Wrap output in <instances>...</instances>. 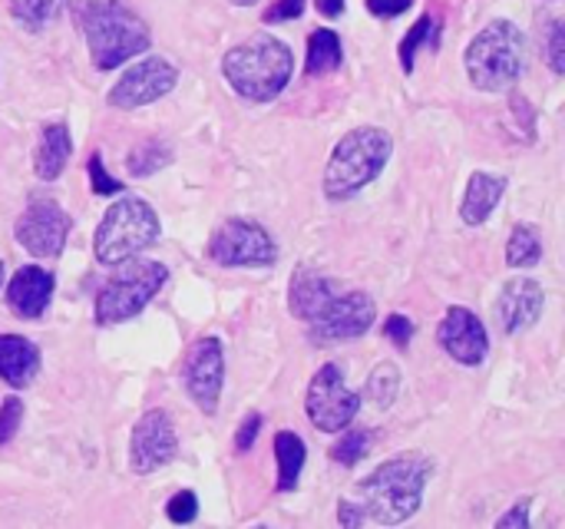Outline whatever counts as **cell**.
<instances>
[{
    "label": "cell",
    "instance_id": "obj_1",
    "mask_svg": "<svg viewBox=\"0 0 565 529\" xmlns=\"http://www.w3.org/2000/svg\"><path fill=\"white\" fill-rule=\"evenodd\" d=\"M430 461L424 457H394L381 464L374 474H367L351 500L364 514V523H381V527H401L417 517L424 504V490L430 484Z\"/></svg>",
    "mask_w": 565,
    "mask_h": 529
},
{
    "label": "cell",
    "instance_id": "obj_2",
    "mask_svg": "<svg viewBox=\"0 0 565 529\" xmlns=\"http://www.w3.org/2000/svg\"><path fill=\"white\" fill-rule=\"evenodd\" d=\"M222 76L248 103H271L295 76V53L271 33H255L222 56Z\"/></svg>",
    "mask_w": 565,
    "mask_h": 529
},
{
    "label": "cell",
    "instance_id": "obj_3",
    "mask_svg": "<svg viewBox=\"0 0 565 529\" xmlns=\"http://www.w3.org/2000/svg\"><path fill=\"white\" fill-rule=\"evenodd\" d=\"M79 27L96 70H116L152 46V33L129 0H83Z\"/></svg>",
    "mask_w": 565,
    "mask_h": 529
},
{
    "label": "cell",
    "instance_id": "obj_4",
    "mask_svg": "<svg viewBox=\"0 0 565 529\" xmlns=\"http://www.w3.org/2000/svg\"><path fill=\"white\" fill-rule=\"evenodd\" d=\"M394 152V139L381 126H358L338 139L324 169V195L331 202L354 199L364 186H371Z\"/></svg>",
    "mask_w": 565,
    "mask_h": 529
},
{
    "label": "cell",
    "instance_id": "obj_5",
    "mask_svg": "<svg viewBox=\"0 0 565 529\" xmlns=\"http://www.w3.org/2000/svg\"><path fill=\"white\" fill-rule=\"evenodd\" d=\"M463 66L480 93H507L526 66V36L513 20H490L467 46Z\"/></svg>",
    "mask_w": 565,
    "mask_h": 529
},
{
    "label": "cell",
    "instance_id": "obj_6",
    "mask_svg": "<svg viewBox=\"0 0 565 529\" xmlns=\"http://www.w3.org/2000/svg\"><path fill=\"white\" fill-rule=\"evenodd\" d=\"M159 232H162L159 215L146 199H139V195L116 199L96 225L93 255L99 265L113 268L116 262L142 255L146 248H152L159 242Z\"/></svg>",
    "mask_w": 565,
    "mask_h": 529
},
{
    "label": "cell",
    "instance_id": "obj_7",
    "mask_svg": "<svg viewBox=\"0 0 565 529\" xmlns=\"http://www.w3.org/2000/svg\"><path fill=\"white\" fill-rule=\"evenodd\" d=\"M113 268H116V275L109 282H103V288L96 292V305H93V318L103 328L132 321L169 282V268L162 262H149L139 255L122 258Z\"/></svg>",
    "mask_w": 565,
    "mask_h": 529
},
{
    "label": "cell",
    "instance_id": "obj_8",
    "mask_svg": "<svg viewBox=\"0 0 565 529\" xmlns=\"http://www.w3.org/2000/svg\"><path fill=\"white\" fill-rule=\"evenodd\" d=\"M209 258L222 268H268L278 262V245L262 222L232 215L212 232Z\"/></svg>",
    "mask_w": 565,
    "mask_h": 529
},
{
    "label": "cell",
    "instance_id": "obj_9",
    "mask_svg": "<svg viewBox=\"0 0 565 529\" xmlns=\"http://www.w3.org/2000/svg\"><path fill=\"white\" fill-rule=\"evenodd\" d=\"M377 305L367 292L361 288H341L311 321H308V338L315 348H328L338 341H354L364 338L374 328Z\"/></svg>",
    "mask_w": 565,
    "mask_h": 529
},
{
    "label": "cell",
    "instance_id": "obj_10",
    "mask_svg": "<svg viewBox=\"0 0 565 529\" xmlns=\"http://www.w3.org/2000/svg\"><path fill=\"white\" fill-rule=\"evenodd\" d=\"M361 411V394H354L344 384V374L338 364H324L315 371L308 394H305V414L321 434H338L354 424Z\"/></svg>",
    "mask_w": 565,
    "mask_h": 529
},
{
    "label": "cell",
    "instance_id": "obj_11",
    "mask_svg": "<svg viewBox=\"0 0 565 529\" xmlns=\"http://www.w3.org/2000/svg\"><path fill=\"white\" fill-rule=\"evenodd\" d=\"M179 83V66L169 63L166 56H142L139 63H132L106 93V103L113 109H139L149 106L162 96H169Z\"/></svg>",
    "mask_w": 565,
    "mask_h": 529
},
{
    "label": "cell",
    "instance_id": "obj_12",
    "mask_svg": "<svg viewBox=\"0 0 565 529\" xmlns=\"http://www.w3.org/2000/svg\"><path fill=\"white\" fill-rule=\"evenodd\" d=\"M175 454H179V434L169 411L162 408L146 411L129 434V470L136 477H149L159 467L172 464Z\"/></svg>",
    "mask_w": 565,
    "mask_h": 529
},
{
    "label": "cell",
    "instance_id": "obj_13",
    "mask_svg": "<svg viewBox=\"0 0 565 529\" xmlns=\"http://www.w3.org/2000/svg\"><path fill=\"white\" fill-rule=\"evenodd\" d=\"M182 381H185V391H189L192 404L202 414L218 411V398H222V388H225V348H222V341L215 335H205L189 348Z\"/></svg>",
    "mask_w": 565,
    "mask_h": 529
},
{
    "label": "cell",
    "instance_id": "obj_14",
    "mask_svg": "<svg viewBox=\"0 0 565 529\" xmlns=\"http://www.w3.org/2000/svg\"><path fill=\"white\" fill-rule=\"evenodd\" d=\"M73 219L53 199H36L17 219V242L33 258H56L66 248Z\"/></svg>",
    "mask_w": 565,
    "mask_h": 529
},
{
    "label": "cell",
    "instance_id": "obj_15",
    "mask_svg": "<svg viewBox=\"0 0 565 529\" xmlns=\"http://www.w3.org/2000/svg\"><path fill=\"white\" fill-rule=\"evenodd\" d=\"M437 341L440 348L463 368H477L487 361V351H490V335H487V325L477 311L470 308H447L440 328H437Z\"/></svg>",
    "mask_w": 565,
    "mask_h": 529
},
{
    "label": "cell",
    "instance_id": "obj_16",
    "mask_svg": "<svg viewBox=\"0 0 565 529\" xmlns=\"http://www.w3.org/2000/svg\"><path fill=\"white\" fill-rule=\"evenodd\" d=\"M546 308V292L540 282L533 278H510L500 288V298L493 305V318L500 325L503 335H520L526 328H533L540 321Z\"/></svg>",
    "mask_w": 565,
    "mask_h": 529
},
{
    "label": "cell",
    "instance_id": "obj_17",
    "mask_svg": "<svg viewBox=\"0 0 565 529\" xmlns=\"http://www.w3.org/2000/svg\"><path fill=\"white\" fill-rule=\"evenodd\" d=\"M53 288H56V278L53 272L40 268V265H23L10 275V285H7V308L23 318V321H36L46 315L50 301H53Z\"/></svg>",
    "mask_w": 565,
    "mask_h": 529
},
{
    "label": "cell",
    "instance_id": "obj_18",
    "mask_svg": "<svg viewBox=\"0 0 565 529\" xmlns=\"http://www.w3.org/2000/svg\"><path fill=\"white\" fill-rule=\"evenodd\" d=\"M341 292V282L318 272V268H298L288 282V308L298 321H311L334 295Z\"/></svg>",
    "mask_w": 565,
    "mask_h": 529
},
{
    "label": "cell",
    "instance_id": "obj_19",
    "mask_svg": "<svg viewBox=\"0 0 565 529\" xmlns=\"http://www.w3.org/2000/svg\"><path fill=\"white\" fill-rule=\"evenodd\" d=\"M507 186H510L507 176H497V172H473V176L467 179L463 202H460V219H463V225H470V229L483 225V222L497 212L500 199L507 195Z\"/></svg>",
    "mask_w": 565,
    "mask_h": 529
},
{
    "label": "cell",
    "instance_id": "obj_20",
    "mask_svg": "<svg viewBox=\"0 0 565 529\" xmlns=\"http://www.w3.org/2000/svg\"><path fill=\"white\" fill-rule=\"evenodd\" d=\"M40 371V348L23 335H0V381L26 388Z\"/></svg>",
    "mask_w": 565,
    "mask_h": 529
},
{
    "label": "cell",
    "instance_id": "obj_21",
    "mask_svg": "<svg viewBox=\"0 0 565 529\" xmlns=\"http://www.w3.org/2000/svg\"><path fill=\"white\" fill-rule=\"evenodd\" d=\"M70 156H73L70 126H66V123H50V126H43L40 146H36V152H33V172H36V179H43V182L60 179V172L66 169Z\"/></svg>",
    "mask_w": 565,
    "mask_h": 529
},
{
    "label": "cell",
    "instance_id": "obj_22",
    "mask_svg": "<svg viewBox=\"0 0 565 529\" xmlns=\"http://www.w3.org/2000/svg\"><path fill=\"white\" fill-rule=\"evenodd\" d=\"M271 451H275V461H278V490L281 494H291L298 487V477L308 464V447L298 434L291 431H278L275 441H271Z\"/></svg>",
    "mask_w": 565,
    "mask_h": 529
},
{
    "label": "cell",
    "instance_id": "obj_23",
    "mask_svg": "<svg viewBox=\"0 0 565 529\" xmlns=\"http://www.w3.org/2000/svg\"><path fill=\"white\" fill-rule=\"evenodd\" d=\"M344 60V46H341V36L328 27L315 30L308 36V53H305V73L308 76H328L341 66Z\"/></svg>",
    "mask_w": 565,
    "mask_h": 529
},
{
    "label": "cell",
    "instance_id": "obj_24",
    "mask_svg": "<svg viewBox=\"0 0 565 529\" xmlns=\"http://www.w3.org/2000/svg\"><path fill=\"white\" fill-rule=\"evenodd\" d=\"M543 262V232L530 222L513 225L507 242V265L510 268H533Z\"/></svg>",
    "mask_w": 565,
    "mask_h": 529
},
{
    "label": "cell",
    "instance_id": "obj_25",
    "mask_svg": "<svg viewBox=\"0 0 565 529\" xmlns=\"http://www.w3.org/2000/svg\"><path fill=\"white\" fill-rule=\"evenodd\" d=\"M401 394V371L397 364L391 361H381L371 374H367V384H364V398L374 404V408H391L394 398Z\"/></svg>",
    "mask_w": 565,
    "mask_h": 529
},
{
    "label": "cell",
    "instance_id": "obj_26",
    "mask_svg": "<svg viewBox=\"0 0 565 529\" xmlns=\"http://www.w3.org/2000/svg\"><path fill=\"white\" fill-rule=\"evenodd\" d=\"M169 162H172V149H169L162 139H149V142L136 146V149L129 152L126 169H129V176L142 179V176H152V172L166 169Z\"/></svg>",
    "mask_w": 565,
    "mask_h": 529
},
{
    "label": "cell",
    "instance_id": "obj_27",
    "mask_svg": "<svg viewBox=\"0 0 565 529\" xmlns=\"http://www.w3.org/2000/svg\"><path fill=\"white\" fill-rule=\"evenodd\" d=\"M7 3H10V17L30 33H40L63 7V0H7Z\"/></svg>",
    "mask_w": 565,
    "mask_h": 529
},
{
    "label": "cell",
    "instance_id": "obj_28",
    "mask_svg": "<svg viewBox=\"0 0 565 529\" xmlns=\"http://www.w3.org/2000/svg\"><path fill=\"white\" fill-rule=\"evenodd\" d=\"M424 43L437 46V17H434V13H424V17L407 30V36L401 40V46H397V56H401L404 73H414V60H417V50H420Z\"/></svg>",
    "mask_w": 565,
    "mask_h": 529
},
{
    "label": "cell",
    "instance_id": "obj_29",
    "mask_svg": "<svg viewBox=\"0 0 565 529\" xmlns=\"http://www.w3.org/2000/svg\"><path fill=\"white\" fill-rule=\"evenodd\" d=\"M348 431V427H344ZM367 447H371V434L367 431H348L334 447H331V461L341 464V467H358L364 457H367Z\"/></svg>",
    "mask_w": 565,
    "mask_h": 529
},
{
    "label": "cell",
    "instance_id": "obj_30",
    "mask_svg": "<svg viewBox=\"0 0 565 529\" xmlns=\"http://www.w3.org/2000/svg\"><path fill=\"white\" fill-rule=\"evenodd\" d=\"M86 172H89V186H93V192H96V195H119V192L126 189L116 176H109V172H106V166H103V156H99V152H93V156H89Z\"/></svg>",
    "mask_w": 565,
    "mask_h": 529
},
{
    "label": "cell",
    "instance_id": "obj_31",
    "mask_svg": "<svg viewBox=\"0 0 565 529\" xmlns=\"http://www.w3.org/2000/svg\"><path fill=\"white\" fill-rule=\"evenodd\" d=\"M166 517L179 527H189L199 517V497L192 490H179L169 504H166Z\"/></svg>",
    "mask_w": 565,
    "mask_h": 529
},
{
    "label": "cell",
    "instance_id": "obj_32",
    "mask_svg": "<svg viewBox=\"0 0 565 529\" xmlns=\"http://www.w3.org/2000/svg\"><path fill=\"white\" fill-rule=\"evenodd\" d=\"M20 424H23V401L20 398H7L0 404V447H7L17 437Z\"/></svg>",
    "mask_w": 565,
    "mask_h": 529
},
{
    "label": "cell",
    "instance_id": "obj_33",
    "mask_svg": "<svg viewBox=\"0 0 565 529\" xmlns=\"http://www.w3.org/2000/svg\"><path fill=\"white\" fill-rule=\"evenodd\" d=\"M546 60H550V70H553L556 76H563L565 73V23L563 20H553V23H550V53H546Z\"/></svg>",
    "mask_w": 565,
    "mask_h": 529
},
{
    "label": "cell",
    "instance_id": "obj_34",
    "mask_svg": "<svg viewBox=\"0 0 565 529\" xmlns=\"http://www.w3.org/2000/svg\"><path fill=\"white\" fill-rule=\"evenodd\" d=\"M384 335L394 341V348L407 351V345H411V338H414V321H411L407 315H391V318L384 321Z\"/></svg>",
    "mask_w": 565,
    "mask_h": 529
},
{
    "label": "cell",
    "instance_id": "obj_35",
    "mask_svg": "<svg viewBox=\"0 0 565 529\" xmlns=\"http://www.w3.org/2000/svg\"><path fill=\"white\" fill-rule=\"evenodd\" d=\"M258 431H262V414L252 411L248 417H242V424L235 431V451L238 454H248L255 447V441H258Z\"/></svg>",
    "mask_w": 565,
    "mask_h": 529
},
{
    "label": "cell",
    "instance_id": "obj_36",
    "mask_svg": "<svg viewBox=\"0 0 565 529\" xmlns=\"http://www.w3.org/2000/svg\"><path fill=\"white\" fill-rule=\"evenodd\" d=\"M308 0H275V7H268L262 13L265 23H285V20H298L305 13Z\"/></svg>",
    "mask_w": 565,
    "mask_h": 529
},
{
    "label": "cell",
    "instance_id": "obj_37",
    "mask_svg": "<svg viewBox=\"0 0 565 529\" xmlns=\"http://www.w3.org/2000/svg\"><path fill=\"white\" fill-rule=\"evenodd\" d=\"M530 507H533V500L526 497V500H520V504H513L500 520H497V529H530L533 527V520H530Z\"/></svg>",
    "mask_w": 565,
    "mask_h": 529
},
{
    "label": "cell",
    "instance_id": "obj_38",
    "mask_svg": "<svg viewBox=\"0 0 565 529\" xmlns=\"http://www.w3.org/2000/svg\"><path fill=\"white\" fill-rule=\"evenodd\" d=\"M414 7V0H367V10L381 20H394L401 13H407Z\"/></svg>",
    "mask_w": 565,
    "mask_h": 529
},
{
    "label": "cell",
    "instance_id": "obj_39",
    "mask_svg": "<svg viewBox=\"0 0 565 529\" xmlns=\"http://www.w3.org/2000/svg\"><path fill=\"white\" fill-rule=\"evenodd\" d=\"M338 523L344 529L364 527V514L358 510V504H354L351 497H341V500H338Z\"/></svg>",
    "mask_w": 565,
    "mask_h": 529
},
{
    "label": "cell",
    "instance_id": "obj_40",
    "mask_svg": "<svg viewBox=\"0 0 565 529\" xmlns=\"http://www.w3.org/2000/svg\"><path fill=\"white\" fill-rule=\"evenodd\" d=\"M315 3H318L321 17H328V20H338L344 13V0H315Z\"/></svg>",
    "mask_w": 565,
    "mask_h": 529
},
{
    "label": "cell",
    "instance_id": "obj_41",
    "mask_svg": "<svg viewBox=\"0 0 565 529\" xmlns=\"http://www.w3.org/2000/svg\"><path fill=\"white\" fill-rule=\"evenodd\" d=\"M235 7H252V3H258V0H232Z\"/></svg>",
    "mask_w": 565,
    "mask_h": 529
},
{
    "label": "cell",
    "instance_id": "obj_42",
    "mask_svg": "<svg viewBox=\"0 0 565 529\" xmlns=\"http://www.w3.org/2000/svg\"><path fill=\"white\" fill-rule=\"evenodd\" d=\"M0 288H3V262H0Z\"/></svg>",
    "mask_w": 565,
    "mask_h": 529
}]
</instances>
